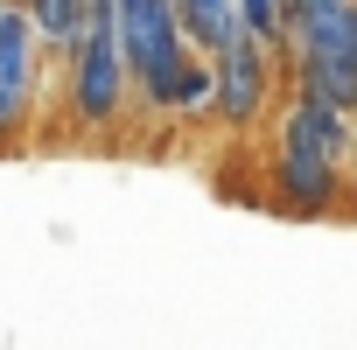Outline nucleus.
<instances>
[{
  "label": "nucleus",
  "instance_id": "20e7f679",
  "mask_svg": "<svg viewBox=\"0 0 357 350\" xmlns=\"http://www.w3.org/2000/svg\"><path fill=\"white\" fill-rule=\"evenodd\" d=\"M36 98H43V36L29 8H0V154L22 147V133L36 126Z\"/></svg>",
  "mask_w": 357,
  "mask_h": 350
},
{
  "label": "nucleus",
  "instance_id": "6e6552de",
  "mask_svg": "<svg viewBox=\"0 0 357 350\" xmlns=\"http://www.w3.org/2000/svg\"><path fill=\"white\" fill-rule=\"evenodd\" d=\"M211 98H218V70H211V56L197 50L190 63H183V77H175V98H168V112H211Z\"/></svg>",
  "mask_w": 357,
  "mask_h": 350
},
{
  "label": "nucleus",
  "instance_id": "423d86ee",
  "mask_svg": "<svg viewBox=\"0 0 357 350\" xmlns=\"http://www.w3.org/2000/svg\"><path fill=\"white\" fill-rule=\"evenodd\" d=\"M175 22H183L190 50H204V56H218L231 36H245V29H238V8H231V0H175Z\"/></svg>",
  "mask_w": 357,
  "mask_h": 350
},
{
  "label": "nucleus",
  "instance_id": "39448f33",
  "mask_svg": "<svg viewBox=\"0 0 357 350\" xmlns=\"http://www.w3.org/2000/svg\"><path fill=\"white\" fill-rule=\"evenodd\" d=\"M211 70H218L211 112H218L225 126H252V119L266 112V98H273V77H280V63H273V50H266L259 36H231V43L211 56Z\"/></svg>",
  "mask_w": 357,
  "mask_h": 350
},
{
  "label": "nucleus",
  "instance_id": "7ed1b4c3",
  "mask_svg": "<svg viewBox=\"0 0 357 350\" xmlns=\"http://www.w3.org/2000/svg\"><path fill=\"white\" fill-rule=\"evenodd\" d=\"M126 56L112 29V0H84V29L70 43V119L77 126H112L126 105Z\"/></svg>",
  "mask_w": 357,
  "mask_h": 350
},
{
  "label": "nucleus",
  "instance_id": "f03ea898",
  "mask_svg": "<svg viewBox=\"0 0 357 350\" xmlns=\"http://www.w3.org/2000/svg\"><path fill=\"white\" fill-rule=\"evenodd\" d=\"M112 29H119V56H126V84L168 112L175 98V77H183V63L197 56L183 22H175V0H112Z\"/></svg>",
  "mask_w": 357,
  "mask_h": 350
},
{
  "label": "nucleus",
  "instance_id": "1a4fd4ad",
  "mask_svg": "<svg viewBox=\"0 0 357 350\" xmlns=\"http://www.w3.org/2000/svg\"><path fill=\"white\" fill-rule=\"evenodd\" d=\"M238 8V29L245 36H259L266 50H280L287 43V0H231Z\"/></svg>",
  "mask_w": 357,
  "mask_h": 350
},
{
  "label": "nucleus",
  "instance_id": "0eeeda50",
  "mask_svg": "<svg viewBox=\"0 0 357 350\" xmlns=\"http://www.w3.org/2000/svg\"><path fill=\"white\" fill-rule=\"evenodd\" d=\"M29 22H36V36H43V43L70 50V43H77V29H84V0H29Z\"/></svg>",
  "mask_w": 357,
  "mask_h": 350
},
{
  "label": "nucleus",
  "instance_id": "f257e3e1",
  "mask_svg": "<svg viewBox=\"0 0 357 350\" xmlns=\"http://www.w3.org/2000/svg\"><path fill=\"white\" fill-rule=\"evenodd\" d=\"M343 154H350V112L301 98L280 119V161H273V211L280 218H336L343 211Z\"/></svg>",
  "mask_w": 357,
  "mask_h": 350
}]
</instances>
